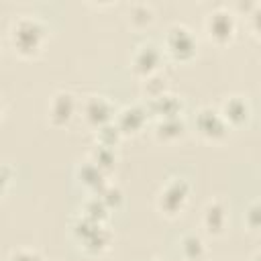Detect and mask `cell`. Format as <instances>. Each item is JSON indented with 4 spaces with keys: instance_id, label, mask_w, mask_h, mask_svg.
Wrapping results in <instances>:
<instances>
[{
    "instance_id": "obj_1",
    "label": "cell",
    "mask_w": 261,
    "mask_h": 261,
    "mask_svg": "<svg viewBox=\"0 0 261 261\" xmlns=\"http://www.w3.org/2000/svg\"><path fill=\"white\" fill-rule=\"evenodd\" d=\"M47 35H49L47 24L35 14H20L18 18L12 20V24L8 29L10 45L22 57L35 55L43 47Z\"/></svg>"
},
{
    "instance_id": "obj_2",
    "label": "cell",
    "mask_w": 261,
    "mask_h": 261,
    "mask_svg": "<svg viewBox=\"0 0 261 261\" xmlns=\"http://www.w3.org/2000/svg\"><path fill=\"white\" fill-rule=\"evenodd\" d=\"M190 192H192V186L186 177H179V175L169 177L157 194V208L165 216H177L186 208L190 200Z\"/></svg>"
},
{
    "instance_id": "obj_3",
    "label": "cell",
    "mask_w": 261,
    "mask_h": 261,
    "mask_svg": "<svg viewBox=\"0 0 261 261\" xmlns=\"http://www.w3.org/2000/svg\"><path fill=\"white\" fill-rule=\"evenodd\" d=\"M163 47L165 51L177 59V61H188L196 55V49H198V39L194 35V31L184 24V22H173L167 33H165V39H163Z\"/></svg>"
},
{
    "instance_id": "obj_4",
    "label": "cell",
    "mask_w": 261,
    "mask_h": 261,
    "mask_svg": "<svg viewBox=\"0 0 261 261\" xmlns=\"http://www.w3.org/2000/svg\"><path fill=\"white\" fill-rule=\"evenodd\" d=\"M204 29L208 33V37L216 43H228L234 33H237V16L230 8L226 6H216L212 8L206 18H204Z\"/></svg>"
},
{
    "instance_id": "obj_5",
    "label": "cell",
    "mask_w": 261,
    "mask_h": 261,
    "mask_svg": "<svg viewBox=\"0 0 261 261\" xmlns=\"http://www.w3.org/2000/svg\"><path fill=\"white\" fill-rule=\"evenodd\" d=\"M130 65H133L135 73H139L143 77L159 73V69L163 65V49L153 41H145L135 47V51L130 55Z\"/></svg>"
},
{
    "instance_id": "obj_6",
    "label": "cell",
    "mask_w": 261,
    "mask_h": 261,
    "mask_svg": "<svg viewBox=\"0 0 261 261\" xmlns=\"http://www.w3.org/2000/svg\"><path fill=\"white\" fill-rule=\"evenodd\" d=\"M82 114H84V120L96 130L108 122L114 120V114H116V108L112 104L110 98L102 96V94H92L84 100L82 104Z\"/></svg>"
},
{
    "instance_id": "obj_7",
    "label": "cell",
    "mask_w": 261,
    "mask_h": 261,
    "mask_svg": "<svg viewBox=\"0 0 261 261\" xmlns=\"http://www.w3.org/2000/svg\"><path fill=\"white\" fill-rule=\"evenodd\" d=\"M194 126L198 130V135L208 141H220L228 135V124L220 116L218 108H212V106L198 108V112L194 116Z\"/></svg>"
},
{
    "instance_id": "obj_8",
    "label": "cell",
    "mask_w": 261,
    "mask_h": 261,
    "mask_svg": "<svg viewBox=\"0 0 261 261\" xmlns=\"http://www.w3.org/2000/svg\"><path fill=\"white\" fill-rule=\"evenodd\" d=\"M77 110V100L71 92L67 90H57L51 98H49V104H47V116H49V122L55 124V126H63L67 124L73 114Z\"/></svg>"
},
{
    "instance_id": "obj_9",
    "label": "cell",
    "mask_w": 261,
    "mask_h": 261,
    "mask_svg": "<svg viewBox=\"0 0 261 261\" xmlns=\"http://www.w3.org/2000/svg\"><path fill=\"white\" fill-rule=\"evenodd\" d=\"M147 118H149V112H147L145 104H128L114 114V124L120 130V135L124 137V135L139 133L147 124Z\"/></svg>"
},
{
    "instance_id": "obj_10",
    "label": "cell",
    "mask_w": 261,
    "mask_h": 261,
    "mask_svg": "<svg viewBox=\"0 0 261 261\" xmlns=\"http://www.w3.org/2000/svg\"><path fill=\"white\" fill-rule=\"evenodd\" d=\"M226 222H228V208H226V204L222 200H218V198L206 202V206L202 210V226L206 228V232L218 237V234L224 232Z\"/></svg>"
},
{
    "instance_id": "obj_11",
    "label": "cell",
    "mask_w": 261,
    "mask_h": 261,
    "mask_svg": "<svg viewBox=\"0 0 261 261\" xmlns=\"http://www.w3.org/2000/svg\"><path fill=\"white\" fill-rule=\"evenodd\" d=\"M218 112H220V116L224 118V122L228 124V128H230V126H241V124H245V122L249 120V116H251V104H249V100L243 98V96H228V98H224V102L220 104Z\"/></svg>"
},
{
    "instance_id": "obj_12",
    "label": "cell",
    "mask_w": 261,
    "mask_h": 261,
    "mask_svg": "<svg viewBox=\"0 0 261 261\" xmlns=\"http://www.w3.org/2000/svg\"><path fill=\"white\" fill-rule=\"evenodd\" d=\"M145 108H147L149 114H155L157 120L159 118H169V116H181L184 100L177 98L171 92H163V94H159L155 98H149Z\"/></svg>"
},
{
    "instance_id": "obj_13",
    "label": "cell",
    "mask_w": 261,
    "mask_h": 261,
    "mask_svg": "<svg viewBox=\"0 0 261 261\" xmlns=\"http://www.w3.org/2000/svg\"><path fill=\"white\" fill-rule=\"evenodd\" d=\"M110 241H112V234H110V230L106 228V224L104 222H100V224H96L84 239H80V245H82V249L86 251V253H92V255H96V253H102V251H106L108 249V245H110Z\"/></svg>"
},
{
    "instance_id": "obj_14",
    "label": "cell",
    "mask_w": 261,
    "mask_h": 261,
    "mask_svg": "<svg viewBox=\"0 0 261 261\" xmlns=\"http://www.w3.org/2000/svg\"><path fill=\"white\" fill-rule=\"evenodd\" d=\"M75 177H77L80 184H84L92 194H96V192L106 184V173L100 171L90 159L84 161V163H80V165L75 167Z\"/></svg>"
},
{
    "instance_id": "obj_15",
    "label": "cell",
    "mask_w": 261,
    "mask_h": 261,
    "mask_svg": "<svg viewBox=\"0 0 261 261\" xmlns=\"http://www.w3.org/2000/svg\"><path fill=\"white\" fill-rule=\"evenodd\" d=\"M184 133H186V120H184V116L159 118L155 122V137L159 141H175Z\"/></svg>"
},
{
    "instance_id": "obj_16",
    "label": "cell",
    "mask_w": 261,
    "mask_h": 261,
    "mask_svg": "<svg viewBox=\"0 0 261 261\" xmlns=\"http://www.w3.org/2000/svg\"><path fill=\"white\" fill-rule=\"evenodd\" d=\"M179 253L186 261H202L206 257V243L200 234L188 232L179 239Z\"/></svg>"
},
{
    "instance_id": "obj_17",
    "label": "cell",
    "mask_w": 261,
    "mask_h": 261,
    "mask_svg": "<svg viewBox=\"0 0 261 261\" xmlns=\"http://www.w3.org/2000/svg\"><path fill=\"white\" fill-rule=\"evenodd\" d=\"M100 171L108 173L114 169L116 165V149L114 147H104V145H94L92 151H90V157H88Z\"/></svg>"
},
{
    "instance_id": "obj_18",
    "label": "cell",
    "mask_w": 261,
    "mask_h": 261,
    "mask_svg": "<svg viewBox=\"0 0 261 261\" xmlns=\"http://www.w3.org/2000/svg\"><path fill=\"white\" fill-rule=\"evenodd\" d=\"M82 214L88 216V218H92V220H96V222H106L110 210L106 208V204H104L98 196L92 194V196L84 202V206H82Z\"/></svg>"
},
{
    "instance_id": "obj_19",
    "label": "cell",
    "mask_w": 261,
    "mask_h": 261,
    "mask_svg": "<svg viewBox=\"0 0 261 261\" xmlns=\"http://www.w3.org/2000/svg\"><path fill=\"white\" fill-rule=\"evenodd\" d=\"M128 20L135 27H147L153 22V8L147 2H135L128 6Z\"/></svg>"
},
{
    "instance_id": "obj_20",
    "label": "cell",
    "mask_w": 261,
    "mask_h": 261,
    "mask_svg": "<svg viewBox=\"0 0 261 261\" xmlns=\"http://www.w3.org/2000/svg\"><path fill=\"white\" fill-rule=\"evenodd\" d=\"M94 196H98L106 204L108 210H114V208H118L122 204V192H120V188L114 186V184H110V181H106Z\"/></svg>"
},
{
    "instance_id": "obj_21",
    "label": "cell",
    "mask_w": 261,
    "mask_h": 261,
    "mask_svg": "<svg viewBox=\"0 0 261 261\" xmlns=\"http://www.w3.org/2000/svg\"><path fill=\"white\" fill-rule=\"evenodd\" d=\"M120 139H122V135H120V130L116 128L114 120L108 122V124H104V126H100V128H96V145L116 147Z\"/></svg>"
},
{
    "instance_id": "obj_22",
    "label": "cell",
    "mask_w": 261,
    "mask_h": 261,
    "mask_svg": "<svg viewBox=\"0 0 261 261\" xmlns=\"http://www.w3.org/2000/svg\"><path fill=\"white\" fill-rule=\"evenodd\" d=\"M143 90L147 92V100L149 98H155L163 92H167V86H165V77L161 73H153V75H147L145 77V84H143Z\"/></svg>"
},
{
    "instance_id": "obj_23",
    "label": "cell",
    "mask_w": 261,
    "mask_h": 261,
    "mask_svg": "<svg viewBox=\"0 0 261 261\" xmlns=\"http://www.w3.org/2000/svg\"><path fill=\"white\" fill-rule=\"evenodd\" d=\"M8 261H43L41 253L31 247H18L8 255Z\"/></svg>"
},
{
    "instance_id": "obj_24",
    "label": "cell",
    "mask_w": 261,
    "mask_h": 261,
    "mask_svg": "<svg viewBox=\"0 0 261 261\" xmlns=\"http://www.w3.org/2000/svg\"><path fill=\"white\" fill-rule=\"evenodd\" d=\"M245 224L251 228V230H257L259 228V202L253 200L247 210H245Z\"/></svg>"
},
{
    "instance_id": "obj_25",
    "label": "cell",
    "mask_w": 261,
    "mask_h": 261,
    "mask_svg": "<svg viewBox=\"0 0 261 261\" xmlns=\"http://www.w3.org/2000/svg\"><path fill=\"white\" fill-rule=\"evenodd\" d=\"M10 179H12V169H10L8 165L0 163V196H4V192H6L8 184H10Z\"/></svg>"
},
{
    "instance_id": "obj_26",
    "label": "cell",
    "mask_w": 261,
    "mask_h": 261,
    "mask_svg": "<svg viewBox=\"0 0 261 261\" xmlns=\"http://www.w3.org/2000/svg\"><path fill=\"white\" fill-rule=\"evenodd\" d=\"M2 116H4V102H2V98H0V120H2Z\"/></svg>"
},
{
    "instance_id": "obj_27",
    "label": "cell",
    "mask_w": 261,
    "mask_h": 261,
    "mask_svg": "<svg viewBox=\"0 0 261 261\" xmlns=\"http://www.w3.org/2000/svg\"><path fill=\"white\" fill-rule=\"evenodd\" d=\"M251 261H259V255H253V259Z\"/></svg>"
},
{
    "instance_id": "obj_28",
    "label": "cell",
    "mask_w": 261,
    "mask_h": 261,
    "mask_svg": "<svg viewBox=\"0 0 261 261\" xmlns=\"http://www.w3.org/2000/svg\"><path fill=\"white\" fill-rule=\"evenodd\" d=\"M153 261H165V259H153Z\"/></svg>"
}]
</instances>
